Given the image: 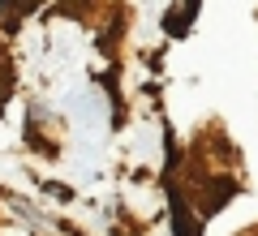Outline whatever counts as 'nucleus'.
Listing matches in <instances>:
<instances>
[{
    "label": "nucleus",
    "instance_id": "nucleus-3",
    "mask_svg": "<svg viewBox=\"0 0 258 236\" xmlns=\"http://www.w3.org/2000/svg\"><path fill=\"white\" fill-rule=\"evenodd\" d=\"M39 0H5V18H13V13H30Z\"/></svg>",
    "mask_w": 258,
    "mask_h": 236
},
{
    "label": "nucleus",
    "instance_id": "nucleus-1",
    "mask_svg": "<svg viewBox=\"0 0 258 236\" xmlns=\"http://www.w3.org/2000/svg\"><path fill=\"white\" fill-rule=\"evenodd\" d=\"M172 223H176L181 236H198V223L185 215V198H181V193H172Z\"/></svg>",
    "mask_w": 258,
    "mask_h": 236
},
{
    "label": "nucleus",
    "instance_id": "nucleus-2",
    "mask_svg": "<svg viewBox=\"0 0 258 236\" xmlns=\"http://www.w3.org/2000/svg\"><path fill=\"white\" fill-rule=\"evenodd\" d=\"M189 5H198V0H189ZM189 18H194V9H185V13H168V30H172V35H185V30H189L185 22H189Z\"/></svg>",
    "mask_w": 258,
    "mask_h": 236
}]
</instances>
